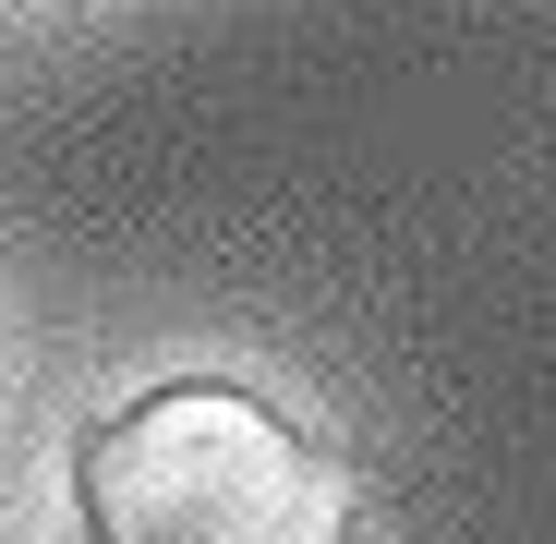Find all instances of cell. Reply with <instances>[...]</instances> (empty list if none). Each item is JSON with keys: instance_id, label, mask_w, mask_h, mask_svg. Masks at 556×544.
Segmentation results:
<instances>
[{"instance_id": "cell-1", "label": "cell", "mask_w": 556, "mask_h": 544, "mask_svg": "<svg viewBox=\"0 0 556 544\" xmlns=\"http://www.w3.org/2000/svg\"><path fill=\"white\" fill-rule=\"evenodd\" d=\"M73 508L85 544H351L363 520L351 472L230 376H169L110 412L73 447Z\"/></svg>"}]
</instances>
